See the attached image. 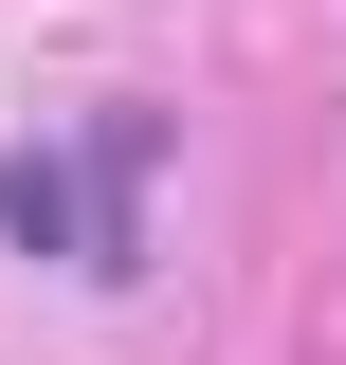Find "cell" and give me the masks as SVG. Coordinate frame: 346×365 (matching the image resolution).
I'll return each instance as SVG.
<instances>
[{"label": "cell", "instance_id": "1", "mask_svg": "<svg viewBox=\"0 0 346 365\" xmlns=\"http://www.w3.org/2000/svg\"><path fill=\"white\" fill-rule=\"evenodd\" d=\"M146 165H164V128L146 110H91L73 146H19L0 165V237L19 256H73V274H128L146 256Z\"/></svg>", "mask_w": 346, "mask_h": 365}]
</instances>
